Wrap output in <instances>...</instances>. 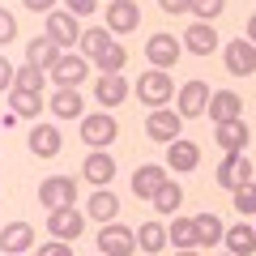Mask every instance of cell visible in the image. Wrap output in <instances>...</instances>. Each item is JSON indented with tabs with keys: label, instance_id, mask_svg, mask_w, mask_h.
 <instances>
[{
	"label": "cell",
	"instance_id": "cell-1",
	"mask_svg": "<svg viewBox=\"0 0 256 256\" xmlns=\"http://www.w3.org/2000/svg\"><path fill=\"white\" fill-rule=\"evenodd\" d=\"M38 201H43V210H73L77 205V184L68 180V175H52V180L38 184Z\"/></svg>",
	"mask_w": 256,
	"mask_h": 256
},
{
	"label": "cell",
	"instance_id": "cell-2",
	"mask_svg": "<svg viewBox=\"0 0 256 256\" xmlns=\"http://www.w3.org/2000/svg\"><path fill=\"white\" fill-rule=\"evenodd\" d=\"M210 98H214V90L205 82H188L175 90V111H180V120H196L210 111Z\"/></svg>",
	"mask_w": 256,
	"mask_h": 256
},
{
	"label": "cell",
	"instance_id": "cell-3",
	"mask_svg": "<svg viewBox=\"0 0 256 256\" xmlns=\"http://www.w3.org/2000/svg\"><path fill=\"white\" fill-rule=\"evenodd\" d=\"M171 94H175V86H171V77H166L162 68H146V73H141V82H137V98L146 102L150 111H158L166 98H171Z\"/></svg>",
	"mask_w": 256,
	"mask_h": 256
},
{
	"label": "cell",
	"instance_id": "cell-4",
	"mask_svg": "<svg viewBox=\"0 0 256 256\" xmlns=\"http://www.w3.org/2000/svg\"><path fill=\"white\" fill-rule=\"evenodd\" d=\"M98 252H102V256H132V252H137V235H132L124 222H102V230H98Z\"/></svg>",
	"mask_w": 256,
	"mask_h": 256
},
{
	"label": "cell",
	"instance_id": "cell-5",
	"mask_svg": "<svg viewBox=\"0 0 256 256\" xmlns=\"http://www.w3.org/2000/svg\"><path fill=\"white\" fill-rule=\"evenodd\" d=\"M116 132H120V124L107 116V111H94V116L82 120V141L90 150H107L111 141H116Z\"/></svg>",
	"mask_w": 256,
	"mask_h": 256
},
{
	"label": "cell",
	"instance_id": "cell-6",
	"mask_svg": "<svg viewBox=\"0 0 256 256\" xmlns=\"http://www.w3.org/2000/svg\"><path fill=\"white\" fill-rule=\"evenodd\" d=\"M47 38L56 47H77L82 43V26H77V18L68 9H52L47 13Z\"/></svg>",
	"mask_w": 256,
	"mask_h": 256
},
{
	"label": "cell",
	"instance_id": "cell-7",
	"mask_svg": "<svg viewBox=\"0 0 256 256\" xmlns=\"http://www.w3.org/2000/svg\"><path fill=\"white\" fill-rule=\"evenodd\" d=\"M244 184H252V158H248V154H226L222 166H218V188L239 192Z\"/></svg>",
	"mask_w": 256,
	"mask_h": 256
},
{
	"label": "cell",
	"instance_id": "cell-8",
	"mask_svg": "<svg viewBox=\"0 0 256 256\" xmlns=\"http://www.w3.org/2000/svg\"><path fill=\"white\" fill-rule=\"evenodd\" d=\"M222 60H226V68L235 77L256 73V43H248V38H230V43L222 47Z\"/></svg>",
	"mask_w": 256,
	"mask_h": 256
},
{
	"label": "cell",
	"instance_id": "cell-9",
	"mask_svg": "<svg viewBox=\"0 0 256 256\" xmlns=\"http://www.w3.org/2000/svg\"><path fill=\"white\" fill-rule=\"evenodd\" d=\"M180 38L175 34H150V43H146V56H150V68H171L175 60H180Z\"/></svg>",
	"mask_w": 256,
	"mask_h": 256
},
{
	"label": "cell",
	"instance_id": "cell-10",
	"mask_svg": "<svg viewBox=\"0 0 256 256\" xmlns=\"http://www.w3.org/2000/svg\"><path fill=\"white\" fill-rule=\"evenodd\" d=\"M30 248H34V226L30 222H9L0 230V252L4 256H26Z\"/></svg>",
	"mask_w": 256,
	"mask_h": 256
},
{
	"label": "cell",
	"instance_id": "cell-11",
	"mask_svg": "<svg viewBox=\"0 0 256 256\" xmlns=\"http://www.w3.org/2000/svg\"><path fill=\"white\" fill-rule=\"evenodd\" d=\"M137 22H141L137 0H111L107 4V30L111 34H128V30H137Z\"/></svg>",
	"mask_w": 256,
	"mask_h": 256
},
{
	"label": "cell",
	"instance_id": "cell-12",
	"mask_svg": "<svg viewBox=\"0 0 256 256\" xmlns=\"http://www.w3.org/2000/svg\"><path fill=\"white\" fill-rule=\"evenodd\" d=\"M180 111H166V107H158V111H150V120H146V132H150V141H180Z\"/></svg>",
	"mask_w": 256,
	"mask_h": 256
},
{
	"label": "cell",
	"instance_id": "cell-13",
	"mask_svg": "<svg viewBox=\"0 0 256 256\" xmlns=\"http://www.w3.org/2000/svg\"><path fill=\"white\" fill-rule=\"evenodd\" d=\"M47 226H52V239H64V244H68V239H77L86 230V218L77 214V205H73V210H52Z\"/></svg>",
	"mask_w": 256,
	"mask_h": 256
},
{
	"label": "cell",
	"instance_id": "cell-14",
	"mask_svg": "<svg viewBox=\"0 0 256 256\" xmlns=\"http://www.w3.org/2000/svg\"><path fill=\"white\" fill-rule=\"evenodd\" d=\"M214 137H218V146H222V154H244V146H248V124L244 120H226V124H214Z\"/></svg>",
	"mask_w": 256,
	"mask_h": 256
},
{
	"label": "cell",
	"instance_id": "cell-15",
	"mask_svg": "<svg viewBox=\"0 0 256 256\" xmlns=\"http://www.w3.org/2000/svg\"><path fill=\"white\" fill-rule=\"evenodd\" d=\"M184 47H188L192 56H210V52H218V34H214V26L210 22H192L188 30H184V38H180Z\"/></svg>",
	"mask_w": 256,
	"mask_h": 256
},
{
	"label": "cell",
	"instance_id": "cell-16",
	"mask_svg": "<svg viewBox=\"0 0 256 256\" xmlns=\"http://www.w3.org/2000/svg\"><path fill=\"white\" fill-rule=\"evenodd\" d=\"M82 111H86V102H82V94H77V86H56L52 90V116L82 120Z\"/></svg>",
	"mask_w": 256,
	"mask_h": 256
},
{
	"label": "cell",
	"instance_id": "cell-17",
	"mask_svg": "<svg viewBox=\"0 0 256 256\" xmlns=\"http://www.w3.org/2000/svg\"><path fill=\"white\" fill-rule=\"evenodd\" d=\"M60 56H64V52H60L47 34H38V38H30V43H26V64H34V68H43V73H52Z\"/></svg>",
	"mask_w": 256,
	"mask_h": 256
},
{
	"label": "cell",
	"instance_id": "cell-18",
	"mask_svg": "<svg viewBox=\"0 0 256 256\" xmlns=\"http://www.w3.org/2000/svg\"><path fill=\"white\" fill-rule=\"evenodd\" d=\"M52 82L56 86H82L86 82V56L64 52L60 60H56V68H52Z\"/></svg>",
	"mask_w": 256,
	"mask_h": 256
},
{
	"label": "cell",
	"instance_id": "cell-19",
	"mask_svg": "<svg viewBox=\"0 0 256 256\" xmlns=\"http://www.w3.org/2000/svg\"><path fill=\"white\" fill-rule=\"evenodd\" d=\"M60 146H64V137H60V128H56V124H34V128H30V154L52 158V154H60Z\"/></svg>",
	"mask_w": 256,
	"mask_h": 256
},
{
	"label": "cell",
	"instance_id": "cell-20",
	"mask_svg": "<svg viewBox=\"0 0 256 256\" xmlns=\"http://www.w3.org/2000/svg\"><path fill=\"white\" fill-rule=\"evenodd\" d=\"M82 171H86V180H90L94 188H102V184H111V175H116V158H111L107 150H94V154H86Z\"/></svg>",
	"mask_w": 256,
	"mask_h": 256
},
{
	"label": "cell",
	"instance_id": "cell-21",
	"mask_svg": "<svg viewBox=\"0 0 256 256\" xmlns=\"http://www.w3.org/2000/svg\"><path fill=\"white\" fill-rule=\"evenodd\" d=\"M239 111H244V98H239L235 90H218L210 98V111H205V116H210L214 124H226V120H239Z\"/></svg>",
	"mask_w": 256,
	"mask_h": 256
},
{
	"label": "cell",
	"instance_id": "cell-22",
	"mask_svg": "<svg viewBox=\"0 0 256 256\" xmlns=\"http://www.w3.org/2000/svg\"><path fill=\"white\" fill-rule=\"evenodd\" d=\"M86 214H90L94 222H116V218H120V201H116V192L94 188V192H90V201H86Z\"/></svg>",
	"mask_w": 256,
	"mask_h": 256
},
{
	"label": "cell",
	"instance_id": "cell-23",
	"mask_svg": "<svg viewBox=\"0 0 256 256\" xmlns=\"http://www.w3.org/2000/svg\"><path fill=\"white\" fill-rule=\"evenodd\" d=\"M124 94H128L124 73H102L98 82H94V98H98L102 107H116V102H124Z\"/></svg>",
	"mask_w": 256,
	"mask_h": 256
},
{
	"label": "cell",
	"instance_id": "cell-24",
	"mask_svg": "<svg viewBox=\"0 0 256 256\" xmlns=\"http://www.w3.org/2000/svg\"><path fill=\"white\" fill-rule=\"evenodd\" d=\"M166 184V171L162 166H137L132 171V192H137L141 201H154V192Z\"/></svg>",
	"mask_w": 256,
	"mask_h": 256
},
{
	"label": "cell",
	"instance_id": "cell-25",
	"mask_svg": "<svg viewBox=\"0 0 256 256\" xmlns=\"http://www.w3.org/2000/svg\"><path fill=\"white\" fill-rule=\"evenodd\" d=\"M38 111H43V94H34V90H18V86L9 90V116H18V120H34Z\"/></svg>",
	"mask_w": 256,
	"mask_h": 256
},
{
	"label": "cell",
	"instance_id": "cell-26",
	"mask_svg": "<svg viewBox=\"0 0 256 256\" xmlns=\"http://www.w3.org/2000/svg\"><path fill=\"white\" fill-rule=\"evenodd\" d=\"M222 239H226V252L230 256H256V230L248 226V222H235Z\"/></svg>",
	"mask_w": 256,
	"mask_h": 256
},
{
	"label": "cell",
	"instance_id": "cell-27",
	"mask_svg": "<svg viewBox=\"0 0 256 256\" xmlns=\"http://www.w3.org/2000/svg\"><path fill=\"white\" fill-rule=\"evenodd\" d=\"M166 166H171V171H196V166H201V150L192 146V141H171Z\"/></svg>",
	"mask_w": 256,
	"mask_h": 256
},
{
	"label": "cell",
	"instance_id": "cell-28",
	"mask_svg": "<svg viewBox=\"0 0 256 256\" xmlns=\"http://www.w3.org/2000/svg\"><path fill=\"white\" fill-rule=\"evenodd\" d=\"M192 226H196V244H201V248L222 244V235H226V230H222V218H218V214H196V218H192Z\"/></svg>",
	"mask_w": 256,
	"mask_h": 256
},
{
	"label": "cell",
	"instance_id": "cell-29",
	"mask_svg": "<svg viewBox=\"0 0 256 256\" xmlns=\"http://www.w3.org/2000/svg\"><path fill=\"white\" fill-rule=\"evenodd\" d=\"M166 244H171V239H166V226H162V222H146V226L137 230V248H141L146 256H158Z\"/></svg>",
	"mask_w": 256,
	"mask_h": 256
},
{
	"label": "cell",
	"instance_id": "cell-30",
	"mask_svg": "<svg viewBox=\"0 0 256 256\" xmlns=\"http://www.w3.org/2000/svg\"><path fill=\"white\" fill-rule=\"evenodd\" d=\"M166 239H171L180 252H192V248H196V226H192V218L171 222V226H166Z\"/></svg>",
	"mask_w": 256,
	"mask_h": 256
},
{
	"label": "cell",
	"instance_id": "cell-31",
	"mask_svg": "<svg viewBox=\"0 0 256 256\" xmlns=\"http://www.w3.org/2000/svg\"><path fill=\"white\" fill-rule=\"evenodd\" d=\"M77 47H82V52L90 56V60H98V56H102V52L111 47V30H107V26H94V30H86V34H82V43H77Z\"/></svg>",
	"mask_w": 256,
	"mask_h": 256
},
{
	"label": "cell",
	"instance_id": "cell-32",
	"mask_svg": "<svg viewBox=\"0 0 256 256\" xmlns=\"http://www.w3.org/2000/svg\"><path fill=\"white\" fill-rule=\"evenodd\" d=\"M180 201H184V188H180V184H171V180L154 192V210L158 214H175V210H180Z\"/></svg>",
	"mask_w": 256,
	"mask_h": 256
},
{
	"label": "cell",
	"instance_id": "cell-33",
	"mask_svg": "<svg viewBox=\"0 0 256 256\" xmlns=\"http://www.w3.org/2000/svg\"><path fill=\"white\" fill-rule=\"evenodd\" d=\"M13 86H18V90H34V94H43L47 73H43V68H34V64H22L18 77H13Z\"/></svg>",
	"mask_w": 256,
	"mask_h": 256
},
{
	"label": "cell",
	"instance_id": "cell-34",
	"mask_svg": "<svg viewBox=\"0 0 256 256\" xmlns=\"http://www.w3.org/2000/svg\"><path fill=\"white\" fill-rule=\"evenodd\" d=\"M124 60H128V52H124L120 43H111V47H107V52H102L94 64H98L102 73H124Z\"/></svg>",
	"mask_w": 256,
	"mask_h": 256
},
{
	"label": "cell",
	"instance_id": "cell-35",
	"mask_svg": "<svg viewBox=\"0 0 256 256\" xmlns=\"http://www.w3.org/2000/svg\"><path fill=\"white\" fill-rule=\"evenodd\" d=\"M235 210H239V214H248V218L256 214V184H244V188L235 192Z\"/></svg>",
	"mask_w": 256,
	"mask_h": 256
},
{
	"label": "cell",
	"instance_id": "cell-36",
	"mask_svg": "<svg viewBox=\"0 0 256 256\" xmlns=\"http://www.w3.org/2000/svg\"><path fill=\"white\" fill-rule=\"evenodd\" d=\"M188 9L196 13L201 22H210V18H218V13H222V0H192Z\"/></svg>",
	"mask_w": 256,
	"mask_h": 256
},
{
	"label": "cell",
	"instance_id": "cell-37",
	"mask_svg": "<svg viewBox=\"0 0 256 256\" xmlns=\"http://www.w3.org/2000/svg\"><path fill=\"white\" fill-rule=\"evenodd\" d=\"M64 9L73 13V18H90V13L98 9V0H64Z\"/></svg>",
	"mask_w": 256,
	"mask_h": 256
},
{
	"label": "cell",
	"instance_id": "cell-38",
	"mask_svg": "<svg viewBox=\"0 0 256 256\" xmlns=\"http://www.w3.org/2000/svg\"><path fill=\"white\" fill-rule=\"evenodd\" d=\"M13 34H18V18L9 9H0V43H9Z\"/></svg>",
	"mask_w": 256,
	"mask_h": 256
},
{
	"label": "cell",
	"instance_id": "cell-39",
	"mask_svg": "<svg viewBox=\"0 0 256 256\" xmlns=\"http://www.w3.org/2000/svg\"><path fill=\"white\" fill-rule=\"evenodd\" d=\"M13 77H18V68H13V64L4 60V56H0V90H4V94L13 90Z\"/></svg>",
	"mask_w": 256,
	"mask_h": 256
},
{
	"label": "cell",
	"instance_id": "cell-40",
	"mask_svg": "<svg viewBox=\"0 0 256 256\" xmlns=\"http://www.w3.org/2000/svg\"><path fill=\"white\" fill-rule=\"evenodd\" d=\"M34 256H73V252H68V244H64V239H52V244H43Z\"/></svg>",
	"mask_w": 256,
	"mask_h": 256
},
{
	"label": "cell",
	"instance_id": "cell-41",
	"mask_svg": "<svg viewBox=\"0 0 256 256\" xmlns=\"http://www.w3.org/2000/svg\"><path fill=\"white\" fill-rule=\"evenodd\" d=\"M22 4H26L30 13H52L56 9V0H22Z\"/></svg>",
	"mask_w": 256,
	"mask_h": 256
},
{
	"label": "cell",
	"instance_id": "cell-42",
	"mask_svg": "<svg viewBox=\"0 0 256 256\" xmlns=\"http://www.w3.org/2000/svg\"><path fill=\"white\" fill-rule=\"evenodd\" d=\"M158 4H162V13H188L192 0H158Z\"/></svg>",
	"mask_w": 256,
	"mask_h": 256
},
{
	"label": "cell",
	"instance_id": "cell-43",
	"mask_svg": "<svg viewBox=\"0 0 256 256\" xmlns=\"http://www.w3.org/2000/svg\"><path fill=\"white\" fill-rule=\"evenodd\" d=\"M244 38H248V43H256V13L248 18V34H244Z\"/></svg>",
	"mask_w": 256,
	"mask_h": 256
},
{
	"label": "cell",
	"instance_id": "cell-44",
	"mask_svg": "<svg viewBox=\"0 0 256 256\" xmlns=\"http://www.w3.org/2000/svg\"><path fill=\"white\" fill-rule=\"evenodd\" d=\"M175 256H196V252H175Z\"/></svg>",
	"mask_w": 256,
	"mask_h": 256
},
{
	"label": "cell",
	"instance_id": "cell-45",
	"mask_svg": "<svg viewBox=\"0 0 256 256\" xmlns=\"http://www.w3.org/2000/svg\"><path fill=\"white\" fill-rule=\"evenodd\" d=\"M226 256H230V252H226Z\"/></svg>",
	"mask_w": 256,
	"mask_h": 256
}]
</instances>
